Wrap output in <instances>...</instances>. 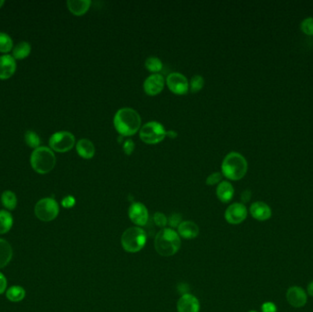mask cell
Segmentation results:
<instances>
[{
	"instance_id": "cell-1",
	"label": "cell",
	"mask_w": 313,
	"mask_h": 312,
	"mask_svg": "<svg viewBox=\"0 0 313 312\" xmlns=\"http://www.w3.org/2000/svg\"><path fill=\"white\" fill-rule=\"evenodd\" d=\"M114 126L122 137H131L140 131L141 117L133 108H121L115 115Z\"/></svg>"
},
{
	"instance_id": "cell-2",
	"label": "cell",
	"mask_w": 313,
	"mask_h": 312,
	"mask_svg": "<svg viewBox=\"0 0 313 312\" xmlns=\"http://www.w3.org/2000/svg\"><path fill=\"white\" fill-rule=\"evenodd\" d=\"M181 236L171 228L160 230L156 235L154 246L157 253L162 256H171L181 248Z\"/></svg>"
},
{
	"instance_id": "cell-3",
	"label": "cell",
	"mask_w": 313,
	"mask_h": 312,
	"mask_svg": "<svg viewBox=\"0 0 313 312\" xmlns=\"http://www.w3.org/2000/svg\"><path fill=\"white\" fill-rule=\"evenodd\" d=\"M247 161L238 152L227 154L222 163V174L231 181H239L247 172Z\"/></svg>"
},
{
	"instance_id": "cell-4",
	"label": "cell",
	"mask_w": 313,
	"mask_h": 312,
	"mask_svg": "<svg viewBox=\"0 0 313 312\" xmlns=\"http://www.w3.org/2000/svg\"><path fill=\"white\" fill-rule=\"evenodd\" d=\"M30 164L37 173L47 174L54 169L56 157L48 146H39L32 152L30 156Z\"/></svg>"
},
{
	"instance_id": "cell-5",
	"label": "cell",
	"mask_w": 313,
	"mask_h": 312,
	"mask_svg": "<svg viewBox=\"0 0 313 312\" xmlns=\"http://www.w3.org/2000/svg\"><path fill=\"white\" fill-rule=\"evenodd\" d=\"M147 243V234L144 230L137 227H130L125 230L121 237V244L128 253H138L142 250Z\"/></svg>"
},
{
	"instance_id": "cell-6",
	"label": "cell",
	"mask_w": 313,
	"mask_h": 312,
	"mask_svg": "<svg viewBox=\"0 0 313 312\" xmlns=\"http://www.w3.org/2000/svg\"><path fill=\"white\" fill-rule=\"evenodd\" d=\"M167 131L163 126L159 122L151 121L146 123L143 127L140 128V137L142 141L146 144L154 145L164 140L166 137Z\"/></svg>"
},
{
	"instance_id": "cell-7",
	"label": "cell",
	"mask_w": 313,
	"mask_h": 312,
	"mask_svg": "<svg viewBox=\"0 0 313 312\" xmlns=\"http://www.w3.org/2000/svg\"><path fill=\"white\" fill-rule=\"evenodd\" d=\"M59 205L53 198H44L35 205V215L42 222H51L59 215Z\"/></svg>"
},
{
	"instance_id": "cell-8",
	"label": "cell",
	"mask_w": 313,
	"mask_h": 312,
	"mask_svg": "<svg viewBox=\"0 0 313 312\" xmlns=\"http://www.w3.org/2000/svg\"><path fill=\"white\" fill-rule=\"evenodd\" d=\"M75 144V137L71 132L60 131L50 137L49 145L54 151L64 153L71 150Z\"/></svg>"
},
{
	"instance_id": "cell-9",
	"label": "cell",
	"mask_w": 313,
	"mask_h": 312,
	"mask_svg": "<svg viewBox=\"0 0 313 312\" xmlns=\"http://www.w3.org/2000/svg\"><path fill=\"white\" fill-rule=\"evenodd\" d=\"M166 83L169 90L178 95L186 94L190 90L188 80L183 73H170L166 80Z\"/></svg>"
},
{
	"instance_id": "cell-10",
	"label": "cell",
	"mask_w": 313,
	"mask_h": 312,
	"mask_svg": "<svg viewBox=\"0 0 313 312\" xmlns=\"http://www.w3.org/2000/svg\"><path fill=\"white\" fill-rule=\"evenodd\" d=\"M225 217L230 225H240L247 217V209L243 203H233L226 211Z\"/></svg>"
},
{
	"instance_id": "cell-11",
	"label": "cell",
	"mask_w": 313,
	"mask_h": 312,
	"mask_svg": "<svg viewBox=\"0 0 313 312\" xmlns=\"http://www.w3.org/2000/svg\"><path fill=\"white\" fill-rule=\"evenodd\" d=\"M128 216L131 221L139 227L145 226L148 224L149 219H150L149 211L147 209V207L141 202H133L130 205L128 209Z\"/></svg>"
},
{
	"instance_id": "cell-12",
	"label": "cell",
	"mask_w": 313,
	"mask_h": 312,
	"mask_svg": "<svg viewBox=\"0 0 313 312\" xmlns=\"http://www.w3.org/2000/svg\"><path fill=\"white\" fill-rule=\"evenodd\" d=\"M165 85V79L159 73H153L145 80L143 87L145 93L150 96H155L161 93Z\"/></svg>"
},
{
	"instance_id": "cell-13",
	"label": "cell",
	"mask_w": 313,
	"mask_h": 312,
	"mask_svg": "<svg viewBox=\"0 0 313 312\" xmlns=\"http://www.w3.org/2000/svg\"><path fill=\"white\" fill-rule=\"evenodd\" d=\"M286 298L288 302L289 303L290 306L294 307H302L307 304L308 301V297H307V293L304 290L303 288L300 287H290L287 291L286 294Z\"/></svg>"
},
{
	"instance_id": "cell-14",
	"label": "cell",
	"mask_w": 313,
	"mask_h": 312,
	"mask_svg": "<svg viewBox=\"0 0 313 312\" xmlns=\"http://www.w3.org/2000/svg\"><path fill=\"white\" fill-rule=\"evenodd\" d=\"M200 307L198 298L191 294H184L177 303L178 312H199Z\"/></svg>"
},
{
	"instance_id": "cell-15",
	"label": "cell",
	"mask_w": 313,
	"mask_h": 312,
	"mask_svg": "<svg viewBox=\"0 0 313 312\" xmlns=\"http://www.w3.org/2000/svg\"><path fill=\"white\" fill-rule=\"evenodd\" d=\"M17 69L16 60L13 56L6 54L0 56V79L7 80L10 78Z\"/></svg>"
},
{
	"instance_id": "cell-16",
	"label": "cell",
	"mask_w": 313,
	"mask_h": 312,
	"mask_svg": "<svg viewBox=\"0 0 313 312\" xmlns=\"http://www.w3.org/2000/svg\"><path fill=\"white\" fill-rule=\"evenodd\" d=\"M250 214L254 219L264 222L271 218L272 210L265 202L255 201L250 206Z\"/></svg>"
},
{
	"instance_id": "cell-17",
	"label": "cell",
	"mask_w": 313,
	"mask_h": 312,
	"mask_svg": "<svg viewBox=\"0 0 313 312\" xmlns=\"http://www.w3.org/2000/svg\"><path fill=\"white\" fill-rule=\"evenodd\" d=\"M200 233L198 225L192 221H184L178 225V234L184 239H194L196 238Z\"/></svg>"
},
{
	"instance_id": "cell-18",
	"label": "cell",
	"mask_w": 313,
	"mask_h": 312,
	"mask_svg": "<svg viewBox=\"0 0 313 312\" xmlns=\"http://www.w3.org/2000/svg\"><path fill=\"white\" fill-rule=\"evenodd\" d=\"M76 150L79 156L82 157V159L90 160L95 156L96 147L91 140L87 138H82L76 144Z\"/></svg>"
},
{
	"instance_id": "cell-19",
	"label": "cell",
	"mask_w": 313,
	"mask_h": 312,
	"mask_svg": "<svg viewBox=\"0 0 313 312\" xmlns=\"http://www.w3.org/2000/svg\"><path fill=\"white\" fill-rule=\"evenodd\" d=\"M235 194V189L230 182L222 181L218 184L216 189V195L218 199L223 203H227L233 199Z\"/></svg>"
},
{
	"instance_id": "cell-20",
	"label": "cell",
	"mask_w": 313,
	"mask_h": 312,
	"mask_svg": "<svg viewBox=\"0 0 313 312\" xmlns=\"http://www.w3.org/2000/svg\"><path fill=\"white\" fill-rule=\"evenodd\" d=\"M90 0H69L67 7L72 14L75 16H82L90 9Z\"/></svg>"
},
{
	"instance_id": "cell-21",
	"label": "cell",
	"mask_w": 313,
	"mask_h": 312,
	"mask_svg": "<svg viewBox=\"0 0 313 312\" xmlns=\"http://www.w3.org/2000/svg\"><path fill=\"white\" fill-rule=\"evenodd\" d=\"M13 250L9 242L0 238V269L5 268L12 259Z\"/></svg>"
},
{
	"instance_id": "cell-22",
	"label": "cell",
	"mask_w": 313,
	"mask_h": 312,
	"mask_svg": "<svg viewBox=\"0 0 313 312\" xmlns=\"http://www.w3.org/2000/svg\"><path fill=\"white\" fill-rule=\"evenodd\" d=\"M31 51V46L27 41H21L17 44L13 49V57L15 60H23L27 58Z\"/></svg>"
},
{
	"instance_id": "cell-23",
	"label": "cell",
	"mask_w": 313,
	"mask_h": 312,
	"mask_svg": "<svg viewBox=\"0 0 313 312\" xmlns=\"http://www.w3.org/2000/svg\"><path fill=\"white\" fill-rule=\"evenodd\" d=\"M13 225V217L9 212L0 211V234H7Z\"/></svg>"
},
{
	"instance_id": "cell-24",
	"label": "cell",
	"mask_w": 313,
	"mask_h": 312,
	"mask_svg": "<svg viewBox=\"0 0 313 312\" xmlns=\"http://www.w3.org/2000/svg\"><path fill=\"white\" fill-rule=\"evenodd\" d=\"M1 202L6 209L10 211L14 210L18 203L17 196L11 190H6L1 196Z\"/></svg>"
},
{
	"instance_id": "cell-25",
	"label": "cell",
	"mask_w": 313,
	"mask_h": 312,
	"mask_svg": "<svg viewBox=\"0 0 313 312\" xmlns=\"http://www.w3.org/2000/svg\"><path fill=\"white\" fill-rule=\"evenodd\" d=\"M25 296V289L20 286L11 287L7 290V298L12 302H20L22 299H24Z\"/></svg>"
},
{
	"instance_id": "cell-26",
	"label": "cell",
	"mask_w": 313,
	"mask_h": 312,
	"mask_svg": "<svg viewBox=\"0 0 313 312\" xmlns=\"http://www.w3.org/2000/svg\"><path fill=\"white\" fill-rule=\"evenodd\" d=\"M145 66L148 71L154 73H159L163 68L162 62L158 57H154V56L149 57L146 60Z\"/></svg>"
},
{
	"instance_id": "cell-27",
	"label": "cell",
	"mask_w": 313,
	"mask_h": 312,
	"mask_svg": "<svg viewBox=\"0 0 313 312\" xmlns=\"http://www.w3.org/2000/svg\"><path fill=\"white\" fill-rule=\"evenodd\" d=\"M13 49V40L10 35L0 32V53L8 54Z\"/></svg>"
},
{
	"instance_id": "cell-28",
	"label": "cell",
	"mask_w": 313,
	"mask_h": 312,
	"mask_svg": "<svg viewBox=\"0 0 313 312\" xmlns=\"http://www.w3.org/2000/svg\"><path fill=\"white\" fill-rule=\"evenodd\" d=\"M25 141H26L28 146L32 147L34 149L39 147V145H40V139H39V136L35 132L31 131V130L26 132Z\"/></svg>"
},
{
	"instance_id": "cell-29",
	"label": "cell",
	"mask_w": 313,
	"mask_h": 312,
	"mask_svg": "<svg viewBox=\"0 0 313 312\" xmlns=\"http://www.w3.org/2000/svg\"><path fill=\"white\" fill-rule=\"evenodd\" d=\"M189 84H190V91L192 93H198L204 86V79L201 75H194Z\"/></svg>"
},
{
	"instance_id": "cell-30",
	"label": "cell",
	"mask_w": 313,
	"mask_h": 312,
	"mask_svg": "<svg viewBox=\"0 0 313 312\" xmlns=\"http://www.w3.org/2000/svg\"><path fill=\"white\" fill-rule=\"evenodd\" d=\"M300 29L305 34L313 35V18H308L301 22Z\"/></svg>"
},
{
	"instance_id": "cell-31",
	"label": "cell",
	"mask_w": 313,
	"mask_h": 312,
	"mask_svg": "<svg viewBox=\"0 0 313 312\" xmlns=\"http://www.w3.org/2000/svg\"><path fill=\"white\" fill-rule=\"evenodd\" d=\"M222 174L221 172H213L206 179L207 185L213 186L219 184L222 181Z\"/></svg>"
},
{
	"instance_id": "cell-32",
	"label": "cell",
	"mask_w": 313,
	"mask_h": 312,
	"mask_svg": "<svg viewBox=\"0 0 313 312\" xmlns=\"http://www.w3.org/2000/svg\"><path fill=\"white\" fill-rule=\"evenodd\" d=\"M154 223L157 226L163 228L166 225H168V218L166 217V215L161 214V213H156L153 216Z\"/></svg>"
},
{
	"instance_id": "cell-33",
	"label": "cell",
	"mask_w": 313,
	"mask_h": 312,
	"mask_svg": "<svg viewBox=\"0 0 313 312\" xmlns=\"http://www.w3.org/2000/svg\"><path fill=\"white\" fill-rule=\"evenodd\" d=\"M182 215H178V214H173V215H170L169 218H168V225L169 227H178V225L182 224Z\"/></svg>"
},
{
	"instance_id": "cell-34",
	"label": "cell",
	"mask_w": 313,
	"mask_h": 312,
	"mask_svg": "<svg viewBox=\"0 0 313 312\" xmlns=\"http://www.w3.org/2000/svg\"><path fill=\"white\" fill-rule=\"evenodd\" d=\"M123 149H124L125 154L129 156L135 149V143L132 139H126L123 145Z\"/></svg>"
},
{
	"instance_id": "cell-35",
	"label": "cell",
	"mask_w": 313,
	"mask_h": 312,
	"mask_svg": "<svg viewBox=\"0 0 313 312\" xmlns=\"http://www.w3.org/2000/svg\"><path fill=\"white\" fill-rule=\"evenodd\" d=\"M75 202H76V200L74 199V197L69 195L63 198V200H62V205H63V208L70 209V208H72V207L75 205Z\"/></svg>"
},
{
	"instance_id": "cell-36",
	"label": "cell",
	"mask_w": 313,
	"mask_h": 312,
	"mask_svg": "<svg viewBox=\"0 0 313 312\" xmlns=\"http://www.w3.org/2000/svg\"><path fill=\"white\" fill-rule=\"evenodd\" d=\"M262 312H277L278 311V307L275 305V303L271 301H266L263 303L262 307H261Z\"/></svg>"
},
{
	"instance_id": "cell-37",
	"label": "cell",
	"mask_w": 313,
	"mask_h": 312,
	"mask_svg": "<svg viewBox=\"0 0 313 312\" xmlns=\"http://www.w3.org/2000/svg\"><path fill=\"white\" fill-rule=\"evenodd\" d=\"M7 286H8V281H7V278L3 274L0 272V294H3L5 292L6 289H7Z\"/></svg>"
},
{
	"instance_id": "cell-38",
	"label": "cell",
	"mask_w": 313,
	"mask_h": 312,
	"mask_svg": "<svg viewBox=\"0 0 313 312\" xmlns=\"http://www.w3.org/2000/svg\"><path fill=\"white\" fill-rule=\"evenodd\" d=\"M251 197H252V193L249 190H246L245 191H243L241 194V200L243 201V204L248 202L250 200Z\"/></svg>"
},
{
	"instance_id": "cell-39",
	"label": "cell",
	"mask_w": 313,
	"mask_h": 312,
	"mask_svg": "<svg viewBox=\"0 0 313 312\" xmlns=\"http://www.w3.org/2000/svg\"><path fill=\"white\" fill-rule=\"evenodd\" d=\"M177 136H178V134H177V133L175 131H167V134H166V137H170L171 139L176 138Z\"/></svg>"
},
{
	"instance_id": "cell-40",
	"label": "cell",
	"mask_w": 313,
	"mask_h": 312,
	"mask_svg": "<svg viewBox=\"0 0 313 312\" xmlns=\"http://www.w3.org/2000/svg\"><path fill=\"white\" fill-rule=\"evenodd\" d=\"M307 291H308V294L310 297H313V280L310 283L308 284Z\"/></svg>"
},
{
	"instance_id": "cell-41",
	"label": "cell",
	"mask_w": 313,
	"mask_h": 312,
	"mask_svg": "<svg viewBox=\"0 0 313 312\" xmlns=\"http://www.w3.org/2000/svg\"><path fill=\"white\" fill-rule=\"evenodd\" d=\"M4 3H5L4 0H0V9L2 8V6L4 5Z\"/></svg>"
},
{
	"instance_id": "cell-42",
	"label": "cell",
	"mask_w": 313,
	"mask_h": 312,
	"mask_svg": "<svg viewBox=\"0 0 313 312\" xmlns=\"http://www.w3.org/2000/svg\"><path fill=\"white\" fill-rule=\"evenodd\" d=\"M249 312H257V311H255V310H251V311Z\"/></svg>"
}]
</instances>
